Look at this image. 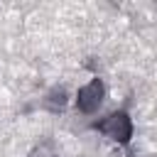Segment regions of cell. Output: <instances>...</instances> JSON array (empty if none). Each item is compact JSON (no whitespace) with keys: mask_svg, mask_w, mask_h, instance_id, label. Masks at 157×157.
<instances>
[{"mask_svg":"<svg viewBox=\"0 0 157 157\" xmlns=\"http://www.w3.org/2000/svg\"><path fill=\"white\" fill-rule=\"evenodd\" d=\"M91 128H93V130H98L101 135H105L108 140H113V142L123 145V147H128V145H130L132 132H135V128H132V118H130V113H128V110H113V113H108L105 118L96 120Z\"/></svg>","mask_w":157,"mask_h":157,"instance_id":"1","label":"cell"},{"mask_svg":"<svg viewBox=\"0 0 157 157\" xmlns=\"http://www.w3.org/2000/svg\"><path fill=\"white\" fill-rule=\"evenodd\" d=\"M103 98H105V86H103V81L96 76V78H91L86 86L78 88V93H76V108H78V113H83V115H93V113L101 108Z\"/></svg>","mask_w":157,"mask_h":157,"instance_id":"2","label":"cell"},{"mask_svg":"<svg viewBox=\"0 0 157 157\" xmlns=\"http://www.w3.org/2000/svg\"><path fill=\"white\" fill-rule=\"evenodd\" d=\"M44 108L47 110H52V113H61L64 108H66V103H69V91L64 88V86H54L47 96H44Z\"/></svg>","mask_w":157,"mask_h":157,"instance_id":"3","label":"cell"},{"mask_svg":"<svg viewBox=\"0 0 157 157\" xmlns=\"http://www.w3.org/2000/svg\"><path fill=\"white\" fill-rule=\"evenodd\" d=\"M27 157H59V152H56V145L52 140H42L27 152Z\"/></svg>","mask_w":157,"mask_h":157,"instance_id":"4","label":"cell"}]
</instances>
